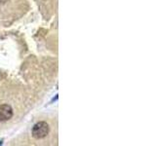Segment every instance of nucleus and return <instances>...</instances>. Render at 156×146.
I'll list each match as a JSON object with an SVG mask.
<instances>
[{"label": "nucleus", "instance_id": "f257e3e1", "mask_svg": "<svg viewBox=\"0 0 156 146\" xmlns=\"http://www.w3.org/2000/svg\"><path fill=\"white\" fill-rule=\"evenodd\" d=\"M49 134V125L46 122H39L32 129V136L36 139L44 138Z\"/></svg>", "mask_w": 156, "mask_h": 146}, {"label": "nucleus", "instance_id": "f03ea898", "mask_svg": "<svg viewBox=\"0 0 156 146\" xmlns=\"http://www.w3.org/2000/svg\"><path fill=\"white\" fill-rule=\"evenodd\" d=\"M13 108L8 104L0 105V122L10 120L13 117Z\"/></svg>", "mask_w": 156, "mask_h": 146}]
</instances>
